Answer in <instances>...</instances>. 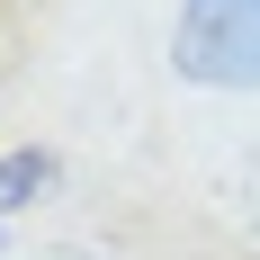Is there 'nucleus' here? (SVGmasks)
I'll return each instance as SVG.
<instances>
[{
    "mask_svg": "<svg viewBox=\"0 0 260 260\" xmlns=\"http://www.w3.org/2000/svg\"><path fill=\"white\" fill-rule=\"evenodd\" d=\"M171 63L198 90H260V0H188L171 27Z\"/></svg>",
    "mask_w": 260,
    "mask_h": 260,
    "instance_id": "obj_1",
    "label": "nucleus"
},
{
    "mask_svg": "<svg viewBox=\"0 0 260 260\" xmlns=\"http://www.w3.org/2000/svg\"><path fill=\"white\" fill-rule=\"evenodd\" d=\"M45 188H54V153H36V144L9 153V161H0V224H9L27 198H45Z\"/></svg>",
    "mask_w": 260,
    "mask_h": 260,
    "instance_id": "obj_2",
    "label": "nucleus"
}]
</instances>
